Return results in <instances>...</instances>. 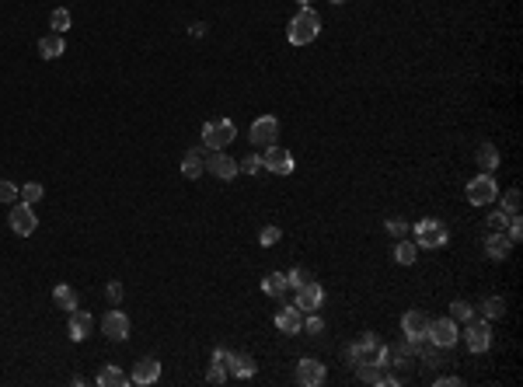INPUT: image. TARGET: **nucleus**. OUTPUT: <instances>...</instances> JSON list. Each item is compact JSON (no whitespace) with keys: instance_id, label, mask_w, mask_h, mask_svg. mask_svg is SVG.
Listing matches in <instances>:
<instances>
[{"instance_id":"28","label":"nucleus","mask_w":523,"mask_h":387,"mask_svg":"<svg viewBox=\"0 0 523 387\" xmlns=\"http://www.w3.org/2000/svg\"><path fill=\"white\" fill-rule=\"evenodd\" d=\"M262 290H265L269 297H276V301H280L282 293L290 290V283H286V272H269V276L262 279Z\"/></svg>"},{"instance_id":"8","label":"nucleus","mask_w":523,"mask_h":387,"mask_svg":"<svg viewBox=\"0 0 523 387\" xmlns=\"http://www.w3.org/2000/svg\"><path fill=\"white\" fill-rule=\"evenodd\" d=\"M248 140H251V147H272L280 140V119L276 116H258L248 129Z\"/></svg>"},{"instance_id":"33","label":"nucleus","mask_w":523,"mask_h":387,"mask_svg":"<svg viewBox=\"0 0 523 387\" xmlns=\"http://www.w3.org/2000/svg\"><path fill=\"white\" fill-rule=\"evenodd\" d=\"M450 318H453V321H464V325H468V321L475 318V307H471L468 301H453V303H450Z\"/></svg>"},{"instance_id":"13","label":"nucleus","mask_w":523,"mask_h":387,"mask_svg":"<svg viewBox=\"0 0 523 387\" xmlns=\"http://www.w3.org/2000/svg\"><path fill=\"white\" fill-rule=\"evenodd\" d=\"M324 381H328V370H324L321 359L304 356V359L297 363V384L300 387H321Z\"/></svg>"},{"instance_id":"47","label":"nucleus","mask_w":523,"mask_h":387,"mask_svg":"<svg viewBox=\"0 0 523 387\" xmlns=\"http://www.w3.org/2000/svg\"><path fill=\"white\" fill-rule=\"evenodd\" d=\"M297 4H300V7H307V0H297Z\"/></svg>"},{"instance_id":"29","label":"nucleus","mask_w":523,"mask_h":387,"mask_svg":"<svg viewBox=\"0 0 523 387\" xmlns=\"http://www.w3.org/2000/svg\"><path fill=\"white\" fill-rule=\"evenodd\" d=\"M415 258H419V245H415V241H404V237H398L395 262H398V265H415Z\"/></svg>"},{"instance_id":"17","label":"nucleus","mask_w":523,"mask_h":387,"mask_svg":"<svg viewBox=\"0 0 523 387\" xmlns=\"http://www.w3.org/2000/svg\"><path fill=\"white\" fill-rule=\"evenodd\" d=\"M91 328H94V318H91L87 310H81V307H74V310H70V321H67L70 339H74V342H84V339L91 335Z\"/></svg>"},{"instance_id":"11","label":"nucleus","mask_w":523,"mask_h":387,"mask_svg":"<svg viewBox=\"0 0 523 387\" xmlns=\"http://www.w3.org/2000/svg\"><path fill=\"white\" fill-rule=\"evenodd\" d=\"M206 172L213 174V178H220V181H234L241 168H238V161L234 157H227L224 150H209V157H206Z\"/></svg>"},{"instance_id":"37","label":"nucleus","mask_w":523,"mask_h":387,"mask_svg":"<svg viewBox=\"0 0 523 387\" xmlns=\"http://www.w3.org/2000/svg\"><path fill=\"white\" fill-rule=\"evenodd\" d=\"M408 227H412V223H408L404 216H387V223H384V230H387L391 237H404V234H408Z\"/></svg>"},{"instance_id":"21","label":"nucleus","mask_w":523,"mask_h":387,"mask_svg":"<svg viewBox=\"0 0 523 387\" xmlns=\"http://www.w3.org/2000/svg\"><path fill=\"white\" fill-rule=\"evenodd\" d=\"M300 325H304V314L297 307H280L276 310V328L282 335H300Z\"/></svg>"},{"instance_id":"9","label":"nucleus","mask_w":523,"mask_h":387,"mask_svg":"<svg viewBox=\"0 0 523 387\" xmlns=\"http://www.w3.org/2000/svg\"><path fill=\"white\" fill-rule=\"evenodd\" d=\"M426 325H429V314H422L419 307L415 310H404V318H402V332H404V339L415 345H426L429 339H426Z\"/></svg>"},{"instance_id":"35","label":"nucleus","mask_w":523,"mask_h":387,"mask_svg":"<svg viewBox=\"0 0 523 387\" xmlns=\"http://www.w3.org/2000/svg\"><path fill=\"white\" fill-rule=\"evenodd\" d=\"M280 237H282L280 223H269V227H262V234H258V245H262V248H272V245H280Z\"/></svg>"},{"instance_id":"36","label":"nucleus","mask_w":523,"mask_h":387,"mask_svg":"<svg viewBox=\"0 0 523 387\" xmlns=\"http://www.w3.org/2000/svg\"><path fill=\"white\" fill-rule=\"evenodd\" d=\"M311 279H314V276H311L304 265H297V269H290V272H286V283H290V290H297V286H304V283H311Z\"/></svg>"},{"instance_id":"26","label":"nucleus","mask_w":523,"mask_h":387,"mask_svg":"<svg viewBox=\"0 0 523 387\" xmlns=\"http://www.w3.org/2000/svg\"><path fill=\"white\" fill-rule=\"evenodd\" d=\"M182 174H185V178L206 174V157H202V150H189V154L182 157Z\"/></svg>"},{"instance_id":"25","label":"nucleus","mask_w":523,"mask_h":387,"mask_svg":"<svg viewBox=\"0 0 523 387\" xmlns=\"http://www.w3.org/2000/svg\"><path fill=\"white\" fill-rule=\"evenodd\" d=\"M53 303H56L60 310H67V314H70L74 307H81V301H77V290H74L70 283H60V286L53 290Z\"/></svg>"},{"instance_id":"5","label":"nucleus","mask_w":523,"mask_h":387,"mask_svg":"<svg viewBox=\"0 0 523 387\" xmlns=\"http://www.w3.org/2000/svg\"><path fill=\"white\" fill-rule=\"evenodd\" d=\"M426 339L436 345V349H453V345L461 342V328H457L453 318H429Z\"/></svg>"},{"instance_id":"15","label":"nucleus","mask_w":523,"mask_h":387,"mask_svg":"<svg viewBox=\"0 0 523 387\" xmlns=\"http://www.w3.org/2000/svg\"><path fill=\"white\" fill-rule=\"evenodd\" d=\"M158 381H161V363H158L154 356H143V359L133 366V374H129V384H136V387L158 384Z\"/></svg>"},{"instance_id":"2","label":"nucleus","mask_w":523,"mask_h":387,"mask_svg":"<svg viewBox=\"0 0 523 387\" xmlns=\"http://www.w3.org/2000/svg\"><path fill=\"white\" fill-rule=\"evenodd\" d=\"M318 35H321V14L314 7H300L286 25V39L293 45H311Z\"/></svg>"},{"instance_id":"10","label":"nucleus","mask_w":523,"mask_h":387,"mask_svg":"<svg viewBox=\"0 0 523 387\" xmlns=\"http://www.w3.org/2000/svg\"><path fill=\"white\" fill-rule=\"evenodd\" d=\"M7 223H11V230H14L18 237H28V234H35V227H39V216H35V210H32L28 203H18V206H11Z\"/></svg>"},{"instance_id":"14","label":"nucleus","mask_w":523,"mask_h":387,"mask_svg":"<svg viewBox=\"0 0 523 387\" xmlns=\"http://www.w3.org/2000/svg\"><path fill=\"white\" fill-rule=\"evenodd\" d=\"M324 303V290L321 283H304V286H297V301H293V307L300 310V314H314V310H321Z\"/></svg>"},{"instance_id":"34","label":"nucleus","mask_w":523,"mask_h":387,"mask_svg":"<svg viewBox=\"0 0 523 387\" xmlns=\"http://www.w3.org/2000/svg\"><path fill=\"white\" fill-rule=\"evenodd\" d=\"M499 210H506L510 216L520 213V189H506V192H502V206H499Z\"/></svg>"},{"instance_id":"30","label":"nucleus","mask_w":523,"mask_h":387,"mask_svg":"<svg viewBox=\"0 0 523 387\" xmlns=\"http://www.w3.org/2000/svg\"><path fill=\"white\" fill-rule=\"evenodd\" d=\"M502 314H506V301H502V297H488V301L482 303L485 321H495V318H502Z\"/></svg>"},{"instance_id":"1","label":"nucleus","mask_w":523,"mask_h":387,"mask_svg":"<svg viewBox=\"0 0 523 387\" xmlns=\"http://www.w3.org/2000/svg\"><path fill=\"white\" fill-rule=\"evenodd\" d=\"M346 363L349 366H360V363H377V366H387V345L380 342V335L373 332H363L356 342H349L342 349Z\"/></svg>"},{"instance_id":"24","label":"nucleus","mask_w":523,"mask_h":387,"mask_svg":"<svg viewBox=\"0 0 523 387\" xmlns=\"http://www.w3.org/2000/svg\"><path fill=\"white\" fill-rule=\"evenodd\" d=\"M353 370H356V377H360L363 384L387 387V366H377V363H360V366H353Z\"/></svg>"},{"instance_id":"45","label":"nucleus","mask_w":523,"mask_h":387,"mask_svg":"<svg viewBox=\"0 0 523 387\" xmlns=\"http://www.w3.org/2000/svg\"><path fill=\"white\" fill-rule=\"evenodd\" d=\"M189 35H192V39H199V35H206V25H202V21H196V25H189Z\"/></svg>"},{"instance_id":"46","label":"nucleus","mask_w":523,"mask_h":387,"mask_svg":"<svg viewBox=\"0 0 523 387\" xmlns=\"http://www.w3.org/2000/svg\"><path fill=\"white\" fill-rule=\"evenodd\" d=\"M227 356H231V349H224V345H216V349H213V359H220V363H227Z\"/></svg>"},{"instance_id":"12","label":"nucleus","mask_w":523,"mask_h":387,"mask_svg":"<svg viewBox=\"0 0 523 387\" xmlns=\"http://www.w3.org/2000/svg\"><path fill=\"white\" fill-rule=\"evenodd\" d=\"M461 339L464 345L471 349V352H488V345H492V328H488V321H468V328L461 332Z\"/></svg>"},{"instance_id":"43","label":"nucleus","mask_w":523,"mask_h":387,"mask_svg":"<svg viewBox=\"0 0 523 387\" xmlns=\"http://www.w3.org/2000/svg\"><path fill=\"white\" fill-rule=\"evenodd\" d=\"M105 297H109V303H112V307L122 301V283H119V279H112V283L105 286Z\"/></svg>"},{"instance_id":"42","label":"nucleus","mask_w":523,"mask_h":387,"mask_svg":"<svg viewBox=\"0 0 523 387\" xmlns=\"http://www.w3.org/2000/svg\"><path fill=\"white\" fill-rule=\"evenodd\" d=\"M510 220H513V216L506 213V210H492V213H488V227H492V230H506Z\"/></svg>"},{"instance_id":"27","label":"nucleus","mask_w":523,"mask_h":387,"mask_svg":"<svg viewBox=\"0 0 523 387\" xmlns=\"http://www.w3.org/2000/svg\"><path fill=\"white\" fill-rule=\"evenodd\" d=\"M94 384L98 387H129V377L122 374L119 366H105V370L94 377Z\"/></svg>"},{"instance_id":"4","label":"nucleus","mask_w":523,"mask_h":387,"mask_svg":"<svg viewBox=\"0 0 523 387\" xmlns=\"http://www.w3.org/2000/svg\"><path fill=\"white\" fill-rule=\"evenodd\" d=\"M234 140H238V123L234 119H213V123L202 126V147L206 150H224Z\"/></svg>"},{"instance_id":"32","label":"nucleus","mask_w":523,"mask_h":387,"mask_svg":"<svg viewBox=\"0 0 523 387\" xmlns=\"http://www.w3.org/2000/svg\"><path fill=\"white\" fill-rule=\"evenodd\" d=\"M42 196H45V189H42V181H28V185H21V203H28V206H35V203H42Z\"/></svg>"},{"instance_id":"19","label":"nucleus","mask_w":523,"mask_h":387,"mask_svg":"<svg viewBox=\"0 0 523 387\" xmlns=\"http://www.w3.org/2000/svg\"><path fill=\"white\" fill-rule=\"evenodd\" d=\"M255 370H258V366H255V359H251L248 352H231V356H227V374H231V377H238V381H251V377H255Z\"/></svg>"},{"instance_id":"22","label":"nucleus","mask_w":523,"mask_h":387,"mask_svg":"<svg viewBox=\"0 0 523 387\" xmlns=\"http://www.w3.org/2000/svg\"><path fill=\"white\" fill-rule=\"evenodd\" d=\"M475 161H478L482 174H492L499 164H502V154H499V147H495V143H488V140H485L482 147L475 150Z\"/></svg>"},{"instance_id":"16","label":"nucleus","mask_w":523,"mask_h":387,"mask_svg":"<svg viewBox=\"0 0 523 387\" xmlns=\"http://www.w3.org/2000/svg\"><path fill=\"white\" fill-rule=\"evenodd\" d=\"M101 332H105V339H112V342L129 339V318H126L122 310H112V307H109V314L101 318Z\"/></svg>"},{"instance_id":"31","label":"nucleus","mask_w":523,"mask_h":387,"mask_svg":"<svg viewBox=\"0 0 523 387\" xmlns=\"http://www.w3.org/2000/svg\"><path fill=\"white\" fill-rule=\"evenodd\" d=\"M70 21H74V18H70V11H67V7H56V11L49 14V25H53V32H60V35L70 28Z\"/></svg>"},{"instance_id":"18","label":"nucleus","mask_w":523,"mask_h":387,"mask_svg":"<svg viewBox=\"0 0 523 387\" xmlns=\"http://www.w3.org/2000/svg\"><path fill=\"white\" fill-rule=\"evenodd\" d=\"M513 252V241L502 234V230H492L488 237H485V255L492 258V262H506Z\"/></svg>"},{"instance_id":"48","label":"nucleus","mask_w":523,"mask_h":387,"mask_svg":"<svg viewBox=\"0 0 523 387\" xmlns=\"http://www.w3.org/2000/svg\"><path fill=\"white\" fill-rule=\"evenodd\" d=\"M331 4H342V0H331Z\"/></svg>"},{"instance_id":"6","label":"nucleus","mask_w":523,"mask_h":387,"mask_svg":"<svg viewBox=\"0 0 523 387\" xmlns=\"http://www.w3.org/2000/svg\"><path fill=\"white\" fill-rule=\"evenodd\" d=\"M468 203L471 206H492L495 199H499V185H495V178L492 174H475L471 181H468Z\"/></svg>"},{"instance_id":"44","label":"nucleus","mask_w":523,"mask_h":387,"mask_svg":"<svg viewBox=\"0 0 523 387\" xmlns=\"http://www.w3.org/2000/svg\"><path fill=\"white\" fill-rule=\"evenodd\" d=\"M436 384H440V387H461V377H453V374H443V377H436Z\"/></svg>"},{"instance_id":"39","label":"nucleus","mask_w":523,"mask_h":387,"mask_svg":"<svg viewBox=\"0 0 523 387\" xmlns=\"http://www.w3.org/2000/svg\"><path fill=\"white\" fill-rule=\"evenodd\" d=\"M206 381H209V384H224V381H227V363L213 359V363H209V370H206Z\"/></svg>"},{"instance_id":"41","label":"nucleus","mask_w":523,"mask_h":387,"mask_svg":"<svg viewBox=\"0 0 523 387\" xmlns=\"http://www.w3.org/2000/svg\"><path fill=\"white\" fill-rule=\"evenodd\" d=\"M238 168H241L244 174H258V172H265V168H262V157H258V154H248L244 161H238Z\"/></svg>"},{"instance_id":"3","label":"nucleus","mask_w":523,"mask_h":387,"mask_svg":"<svg viewBox=\"0 0 523 387\" xmlns=\"http://www.w3.org/2000/svg\"><path fill=\"white\" fill-rule=\"evenodd\" d=\"M408 230L415 234V245H419V248H426V252L446 248V241H450V227H446L443 220H436V216H426V220L412 223Z\"/></svg>"},{"instance_id":"40","label":"nucleus","mask_w":523,"mask_h":387,"mask_svg":"<svg viewBox=\"0 0 523 387\" xmlns=\"http://www.w3.org/2000/svg\"><path fill=\"white\" fill-rule=\"evenodd\" d=\"M21 196V189L14 185V181H7V178H0V203H14Z\"/></svg>"},{"instance_id":"7","label":"nucleus","mask_w":523,"mask_h":387,"mask_svg":"<svg viewBox=\"0 0 523 387\" xmlns=\"http://www.w3.org/2000/svg\"><path fill=\"white\" fill-rule=\"evenodd\" d=\"M262 168L272 174H293V168H297V161H293V154L286 150V147H280V143H272V147H262Z\"/></svg>"},{"instance_id":"38","label":"nucleus","mask_w":523,"mask_h":387,"mask_svg":"<svg viewBox=\"0 0 523 387\" xmlns=\"http://www.w3.org/2000/svg\"><path fill=\"white\" fill-rule=\"evenodd\" d=\"M300 332H307L311 339H318V335H321V332H324V321H321V318H318V310L304 318V325H300Z\"/></svg>"},{"instance_id":"23","label":"nucleus","mask_w":523,"mask_h":387,"mask_svg":"<svg viewBox=\"0 0 523 387\" xmlns=\"http://www.w3.org/2000/svg\"><path fill=\"white\" fill-rule=\"evenodd\" d=\"M63 52H67V43H63L60 32H49V35H42L39 39V56L42 60H60Z\"/></svg>"},{"instance_id":"20","label":"nucleus","mask_w":523,"mask_h":387,"mask_svg":"<svg viewBox=\"0 0 523 387\" xmlns=\"http://www.w3.org/2000/svg\"><path fill=\"white\" fill-rule=\"evenodd\" d=\"M412 363H419V356H415V345L408 342H398V345H387V366H402V370H408Z\"/></svg>"}]
</instances>
